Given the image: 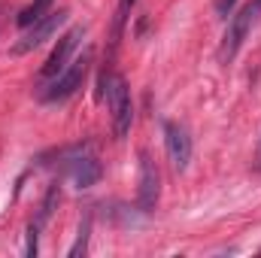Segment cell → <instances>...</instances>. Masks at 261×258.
Here are the masks:
<instances>
[{
	"mask_svg": "<svg viewBox=\"0 0 261 258\" xmlns=\"http://www.w3.org/2000/svg\"><path fill=\"white\" fill-rule=\"evenodd\" d=\"M88 231H91V216H85V219H82V225H79V237H76V243H73V246H70V252H67L70 258L85 255V249H88Z\"/></svg>",
	"mask_w": 261,
	"mask_h": 258,
	"instance_id": "10",
	"label": "cell"
},
{
	"mask_svg": "<svg viewBox=\"0 0 261 258\" xmlns=\"http://www.w3.org/2000/svg\"><path fill=\"white\" fill-rule=\"evenodd\" d=\"M64 173L67 179L76 186V189H91V186H97L100 183V176H103V167H100V161H97V155H94V149L91 146H76V149H67L64 155Z\"/></svg>",
	"mask_w": 261,
	"mask_h": 258,
	"instance_id": "4",
	"label": "cell"
},
{
	"mask_svg": "<svg viewBox=\"0 0 261 258\" xmlns=\"http://www.w3.org/2000/svg\"><path fill=\"white\" fill-rule=\"evenodd\" d=\"M52 3H55V0H34V3L28 6V9H21V12H18V24H21V28L34 24L37 18H43V15H46V12L52 9Z\"/></svg>",
	"mask_w": 261,
	"mask_h": 258,
	"instance_id": "9",
	"label": "cell"
},
{
	"mask_svg": "<svg viewBox=\"0 0 261 258\" xmlns=\"http://www.w3.org/2000/svg\"><path fill=\"white\" fill-rule=\"evenodd\" d=\"M258 18H261V0H249L237 15H231V21L225 28V37H222V49H219V55H222L225 64L237 58L243 40L252 34V28L258 24Z\"/></svg>",
	"mask_w": 261,
	"mask_h": 258,
	"instance_id": "3",
	"label": "cell"
},
{
	"mask_svg": "<svg viewBox=\"0 0 261 258\" xmlns=\"http://www.w3.org/2000/svg\"><path fill=\"white\" fill-rule=\"evenodd\" d=\"M79 40H85V28L82 24H76V28H70L67 34H61V40H58V46L52 49V55L46 58V64L40 70V82H49V79H55L67 64H70V55L76 52V46H79Z\"/></svg>",
	"mask_w": 261,
	"mask_h": 258,
	"instance_id": "6",
	"label": "cell"
},
{
	"mask_svg": "<svg viewBox=\"0 0 261 258\" xmlns=\"http://www.w3.org/2000/svg\"><path fill=\"white\" fill-rule=\"evenodd\" d=\"M100 97H103L107 107H110V116H113V134H116L119 140L128 137L130 122H134V104H130L128 82H125L119 73L107 70V73L100 76Z\"/></svg>",
	"mask_w": 261,
	"mask_h": 258,
	"instance_id": "1",
	"label": "cell"
},
{
	"mask_svg": "<svg viewBox=\"0 0 261 258\" xmlns=\"http://www.w3.org/2000/svg\"><path fill=\"white\" fill-rule=\"evenodd\" d=\"M158 194H161V176H158V167L155 161L140 152V179H137V210L140 213H152L155 203H158Z\"/></svg>",
	"mask_w": 261,
	"mask_h": 258,
	"instance_id": "7",
	"label": "cell"
},
{
	"mask_svg": "<svg viewBox=\"0 0 261 258\" xmlns=\"http://www.w3.org/2000/svg\"><path fill=\"white\" fill-rule=\"evenodd\" d=\"M164 146H167V158L173 164V170L186 173L189 161H192V134L179 122H167L164 125Z\"/></svg>",
	"mask_w": 261,
	"mask_h": 258,
	"instance_id": "8",
	"label": "cell"
},
{
	"mask_svg": "<svg viewBox=\"0 0 261 258\" xmlns=\"http://www.w3.org/2000/svg\"><path fill=\"white\" fill-rule=\"evenodd\" d=\"M258 167H261V149H258Z\"/></svg>",
	"mask_w": 261,
	"mask_h": 258,
	"instance_id": "13",
	"label": "cell"
},
{
	"mask_svg": "<svg viewBox=\"0 0 261 258\" xmlns=\"http://www.w3.org/2000/svg\"><path fill=\"white\" fill-rule=\"evenodd\" d=\"M128 6H134V0H122V3H119V12H116V34L122 31V24H125V18H128Z\"/></svg>",
	"mask_w": 261,
	"mask_h": 258,
	"instance_id": "11",
	"label": "cell"
},
{
	"mask_svg": "<svg viewBox=\"0 0 261 258\" xmlns=\"http://www.w3.org/2000/svg\"><path fill=\"white\" fill-rule=\"evenodd\" d=\"M234 3H237V0H219V3H216V9H219V15H228V12L234 9Z\"/></svg>",
	"mask_w": 261,
	"mask_h": 258,
	"instance_id": "12",
	"label": "cell"
},
{
	"mask_svg": "<svg viewBox=\"0 0 261 258\" xmlns=\"http://www.w3.org/2000/svg\"><path fill=\"white\" fill-rule=\"evenodd\" d=\"M67 21V9H58V12H46L43 18H37L34 24H28V34L15 43V55H24V52H34L37 46H43L52 34H58V28Z\"/></svg>",
	"mask_w": 261,
	"mask_h": 258,
	"instance_id": "5",
	"label": "cell"
},
{
	"mask_svg": "<svg viewBox=\"0 0 261 258\" xmlns=\"http://www.w3.org/2000/svg\"><path fill=\"white\" fill-rule=\"evenodd\" d=\"M88 67H91V49H85L79 58H73L55 79H49L46 88L40 91V100H46V104H64V100H70L82 88V82L88 76Z\"/></svg>",
	"mask_w": 261,
	"mask_h": 258,
	"instance_id": "2",
	"label": "cell"
}]
</instances>
